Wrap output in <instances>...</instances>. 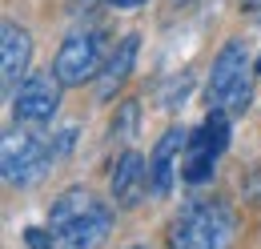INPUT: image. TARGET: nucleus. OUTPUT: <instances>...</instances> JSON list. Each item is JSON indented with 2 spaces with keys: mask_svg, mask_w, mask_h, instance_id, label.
Wrapping results in <instances>:
<instances>
[{
  "mask_svg": "<svg viewBox=\"0 0 261 249\" xmlns=\"http://www.w3.org/2000/svg\"><path fill=\"white\" fill-rule=\"evenodd\" d=\"M48 229H53L61 249H100L113 233V209L93 189L72 185L53 201Z\"/></svg>",
  "mask_w": 261,
  "mask_h": 249,
  "instance_id": "1",
  "label": "nucleus"
},
{
  "mask_svg": "<svg viewBox=\"0 0 261 249\" xmlns=\"http://www.w3.org/2000/svg\"><path fill=\"white\" fill-rule=\"evenodd\" d=\"M169 249H233L237 241V213L221 197H189L169 217L165 229Z\"/></svg>",
  "mask_w": 261,
  "mask_h": 249,
  "instance_id": "2",
  "label": "nucleus"
},
{
  "mask_svg": "<svg viewBox=\"0 0 261 249\" xmlns=\"http://www.w3.org/2000/svg\"><path fill=\"white\" fill-rule=\"evenodd\" d=\"M253 68L249 64V44L245 40H225L213 57L209 68V85H205V101L209 109L221 113H245L253 101Z\"/></svg>",
  "mask_w": 261,
  "mask_h": 249,
  "instance_id": "3",
  "label": "nucleus"
},
{
  "mask_svg": "<svg viewBox=\"0 0 261 249\" xmlns=\"http://www.w3.org/2000/svg\"><path fill=\"white\" fill-rule=\"evenodd\" d=\"M53 161H61V153L48 137H40L33 129H8L4 133V181L12 189L36 185L53 169Z\"/></svg>",
  "mask_w": 261,
  "mask_h": 249,
  "instance_id": "4",
  "label": "nucleus"
},
{
  "mask_svg": "<svg viewBox=\"0 0 261 249\" xmlns=\"http://www.w3.org/2000/svg\"><path fill=\"white\" fill-rule=\"evenodd\" d=\"M229 145V113L221 109H209V117L189 133V145H185V157H181V177L185 185H201L213 177L217 161Z\"/></svg>",
  "mask_w": 261,
  "mask_h": 249,
  "instance_id": "5",
  "label": "nucleus"
},
{
  "mask_svg": "<svg viewBox=\"0 0 261 249\" xmlns=\"http://www.w3.org/2000/svg\"><path fill=\"white\" fill-rule=\"evenodd\" d=\"M105 61H109V57H105V36H100V29H72L65 36V44L57 48L53 77H57L65 89H76V85L100 77Z\"/></svg>",
  "mask_w": 261,
  "mask_h": 249,
  "instance_id": "6",
  "label": "nucleus"
},
{
  "mask_svg": "<svg viewBox=\"0 0 261 249\" xmlns=\"http://www.w3.org/2000/svg\"><path fill=\"white\" fill-rule=\"evenodd\" d=\"M61 109V81L48 72H33L20 81V89L12 93V113L16 124H48Z\"/></svg>",
  "mask_w": 261,
  "mask_h": 249,
  "instance_id": "7",
  "label": "nucleus"
},
{
  "mask_svg": "<svg viewBox=\"0 0 261 249\" xmlns=\"http://www.w3.org/2000/svg\"><path fill=\"white\" fill-rule=\"evenodd\" d=\"M189 133L185 124H173L165 129V137L153 145L149 153V181H153V197H169L173 193V177H177V165L185 157V145H189Z\"/></svg>",
  "mask_w": 261,
  "mask_h": 249,
  "instance_id": "8",
  "label": "nucleus"
},
{
  "mask_svg": "<svg viewBox=\"0 0 261 249\" xmlns=\"http://www.w3.org/2000/svg\"><path fill=\"white\" fill-rule=\"evenodd\" d=\"M109 193L121 209H133L141 205L149 193H153V181H149V161L141 153H121L113 173H109Z\"/></svg>",
  "mask_w": 261,
  "mask_h": 249,
  "instance_id": "9",
  "label": "nucleus"
},
{
  "mask_svg": "<svg viewBox=\"0 0 261 249\" xmlns=\"http://www.w3.org/2000/svg\"><path fill=\"white\" fill-rule=\"evenodd\" d=\"M33 64V36L20 29L16 20H4L0 29V72H4V93L12 96L20 89V77Z\"/></svg>",
  "mask_w": 261,
  "mask_h": 249,
  "instance_id": "10",
  "label": "nucleus"
},
{
  "mask_svg": "<svg viewBox=\"0 0 261 249\" xmlns=\"http://www.w3.org/2000/svg\"><path fill=\"white\" fill-rule=\"evenodd\" d=\"M137 53H141V36H137V32H129V36L117 40V48L109 53V61H105V68H100V77H97V96L100 101H113V96L121 93V85L129 81L133 64H137Z\"/></svg>",
  "mask_w": 261,
  "mask_h": 249,
  "instance_id": "11",
  "label": "nucleus"
},
{
  "mask_svg": "<svg viewBox=\"0 0 261 249\" xmlns=\"http://www.w3.org/2000/svg\"><path fill=\"white\" fill-rule=\"evenodd\" d=\"M137 121H141V105H137V101H125V105L117 109L113 124H109V133H113V137H133Z\"/></svg>",
  "mask_w": 261,
  "mask_h": 249,
  "instance_id": "12",
  "label": "nucleus"
},
{
  "mask_svg": "<svg viewBox=\"0 0 261 249\" xmlns=\"http://www.w3.org/2000/svg\"><path fill=\"white\" fill-rule=\"evenodd\" d=\"M24 241H29V249H53V241H57V237H53V229H48V233L29 229V233H24Z\"/></svg>",
  "mask_w": 261,
  "mask_h": 249,
  "instance_id": "13",
  "label": "nucleus"
},
{
  "mask_svg": "<svg viewBox=\"0 0 261 249\" xmlns=\"http://www.w3.org/2000/svg\"><path fill=\"white\" fill-rule=\"evenodd\" d=\"M109 4H113V8H141L145 0H109Z\"/></svg>",
  "mask_w": 261,
  "mask_h": 249,
  "instance_id": "14",
  "label": "nucleus"
},
{
  "mask_svg": "<svg viewBox=\"0 0 261 249\" xmlns=\"http://www.w3.org/2000/svg\"><path fill=\"white\" fill-rule=\"evenodd\" d=\"M93 4H100V0H72V8L81 12V8H93Z\"/></svg>",
  "mask_w": 261,
  "mask_h": 249,
  "instance_id": "15",
  "label": "nucleus"
},
{
  "mask_svg": "<svg viewBox=\"0 0 261 249\" xmlns=\"http://www.w3.org/2000/svg\"><path fill=\"white\" fill-rule=\"evenodd\" d=\"M241 8H249V12H261V0H241Z\"/></svg>",
  "mask_w": 261,
  "mask_h": 249,
  "instance_id": "16",
  "label": "nucleus"
},
{
  "mask_svg": "<svg viewBox=\"0 0 261 249\" xmlns=\"http://www.w3.org/2000/svg\"><path fill=\"white\" fill-rule=\"evenodd\" d=\"M173 4H177V8H185V4H193V0H173Z\"/></svg>",
  "mask_w": 261,
  "mask_h": 249,
  "instance_id": "17",
  "label": "nucleus"
},
{
  "mask_svg": "<svg viewBox=\"0 0 261 249\" xmlns=\"http://www.w3.org/2000/svg\"><path fill=\"white\" fill-rule=\"evenodd\" d=\"M133 249H149V245H133Z\"/></svg>",
  "mask_w": 261,
  "mask_h": 249,
  "instance_id": "18",
  "label": "nucleus"
},
{
  "mask_svg": "<svg viewBox=\"0 0 261 249\" xmlns=\"http://www.w3.org/2000/svg\"><path fill=\"white\" fill-rule=\"evenodd\" d=\"M257 72H261V64H257Z\"/></svg>",
  "mask_w": 261,
  "mask_h": 249,
  "instance_id": "19",
  "label": "nucleus"
}]
</instances>
